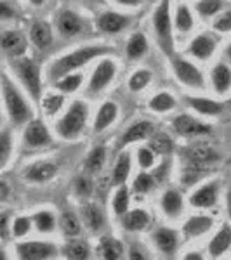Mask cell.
Returning <instances> with one entry per match:
<instances>
[{
  "mask_svg": "<svg viewBox=\"0 0 231 260\" xmlns=\"http://www.w3.org/2000/svg\"><path fill=\"white\" fill-rule=\"evenodd\" d=\"M211 82L217 94H226L231 89V68L226 62H217L211 71Z\"/></svg>",
  "mask_w": 231,
  "mask_h": 260,
  "instance_id": "f1b7e54d",
  "label": "cell"
},
{
  "mask_svg": "<svg viewBox=\"0 0 231 260\" xmlns=\"http://www.w3.org/2000/svg\"><path fill=\"white\" fill-rule=\"evenodd\" d=\"M174 26H176V30L181 33H190L193 30V26H195L191 11L188 9V6H184V4H179L178 9H176Z\"/></svg>",
  "mask_w": 231,
  "mask_h": 260,
  "instance_id": "d590c367",
  "label": "cell"
},
{
  "mask_svg": "<svg viewBox=\"0 0 231 260\" xmlns=\"http://www.w3.org/2000/svg\"><path fill=\"white\" fill-rule=\"evenodd\" d=\"M12 156V136L9 130H4L0 136V169H6Z\"/></svg>",
  "mask_w": 231,
  "mask_h": 260,
  "instance_id": "f6af8a7d",
  "label": "cell"
},
{
  "mask_svg": "<svg viewBox=\"0 0 231 260\" xmlns=\"http://www.w3.org/2000/svg\"><path fill=\"white\" fill-rule=\"evenodd\" d=\"M63 104H65V98L61 94H50L42 99V110L47 116H52L61 110Z\"/></svg>",
  "mask_w": 231,
  "mask_h": 260,
  "instance_id": "7dc6e473",
  "label": "cell"
},
{
  "mask_svg": "<svg viewBox=\"0 0 231 260\" xmlns=\"http://www.w3.org/2000/svg\"><path fill=\"white\" fill-rule=\"evenodd\" d=\"M60 229H61V233H63V236L65 238H77V236H80V233H82V222L80 219H78L77 215H75L73 212H63L61 213V217H60Z\"/></svg>",
  "mask_w": 231,
  "mask_h": 260,
  "instance_id": "d6a6232c",
  "label": "cell"
},
{
  "mask_svg": "<svg viewBox=\"0 0 231 260\" xmlns=\"http://www.w3.org/2000/svg\"><path fill=\"white\" fill-rule=\"evenodd\" d=\"M186 104L201 116H217L224 111V104L222 103L211 98H201V95L186 98Z\"/></svg>",
  "mask_w": 231,
  "mask_h": 260,
  "instance_id": "ffe728a7",
  "label": "cell"
},
{
  "mask_svg": "<svg viewBox=\"0 0 231 260\" xmlns=\"http://www.w3.org/2000/svg\"><path fill=\"white\" fill-rule=\"evenodd\" d=\"M131 169H132L131 154H129L127 151H125V153H120L115 161V167H113V172H111L113 186H122V184L127 182L129 175H131Z\"/></svg>",
  "mask_w": 231,
  "mask_h": 260,
  "instance_id": "f546056e",
  "label": "cell"
},
{
  "mask_svg": "<svg viewBox=\"0 0 231 260\" xmlns=\"http://www.w3.org/2000/svg\"><path fill=\"white\" fill-rule=\"evenodd\" d=\"M61 253L65 258L87 260L91 257V246H89V243L83 240H73V238H70V240L65 243V246H63Z\"/></svg>",
  "mask_w": 231,
  "mask_h": 260,
  "instance_id": "4dcf8cb0",
  "label": "cell"
},
{
  "mask_svg": "<svg viewBox=\"0 0 231 260\" xmlns=\"http://www.w3.org/2000/svg\"><path fill=\"white\" fill-rule=\"evenodd\" d=\"M216 47H217V42L214 40L212 35H209V33H200V35H196L195 39L190 42V45H188V54L198 61H207L214 56Z\"/></svg>",
  "mask_w": 231,
  "mask_h": 260,
  "instance_id": "9a60e30c",
  "label": "cell"
},
{
  "mask_svg": "<svg viewBox=\"0 0 231 260\" xmlns=\"http://www.w3.org/2000/svg\"><path fill=\"white\" fill-rule=\"evenodd\" d=\"M92 180L87 177V175H80L77 180H75V192H77V196H80V198H89L92 194Z\"/></svg>",
  "mask_w": 231,
  "mask_h": 260,
  "instance_id": "f907efd6",
  "label": "cell"
},
{
  "mask_svg": "<svg viewBox=\"0 0 231 260\" xmlns=\"http://www.w3.org/2000/svg\"><path fill=\"white\" fill-rule=\"evenodd\" d=\"M96 24H98V28L101 31L110 33V35H117V33L125 30V28L131 24V18L125 14H120V12L108 11L99 16L98 21H96Z\"/></svg>",
  "mask_w": 231,
  "mask_h": 260,
  "instance_id": "ac0fdd59",
  "label": "cell"
},
{
  "mask_svg": "<svg viewBox=\"0 0 231 260\" xmlns=\"http://www.w3.org/2000/svg\"><path fill=\"white\" fill-rule=\"evenodd\" d=\"M104 163H106V148L96 146L85 158V170L89 174H98V172L103 170Z\"/></svg>",
  "mask_w": 231,
  "mask_h": 260,
  "instance_id": "74e56055",
  "label": "cell"
},
{
  "mask_svg": "<svg viewBox=\"0 0 231 260\" xmlns=\"http://www.w3.org/2000/svg\"><path fill=\"white\" fill-rule=\"evenodd\" d=\"M228 213H229V219H231V191L228 192Z\"/></svg>",
  "mask_w": 231,
  "mask_h": 260,
  "instance_id": "91938a15",
  "label": "cell"
},
{
  "mask_svg": "<svg viewBox=\"0 0 231 260\" xmlns=\"http://www.w3.org/2000/svg\"><path fill=\"white\" fill-rule=\"evenodd\" d=\"M155 37L165 56H174V33H172V18H170V0H162L151 16Z\"/></svg>",
  "mask_w": 231,
  "mask_h": 260,
  "instance_id": "3957f363",
  "label": "cell"
},
{
  "mask_svg": "<svg viewBox=\"0 0 231 260\" xmlns=\"http://www.w3.org/2000/svg\"><path fill=\"white\" fill-rule=\"evenodd\" d=\"M23 142L24 146H28L32 149L45 148V146H49L52 142V136H50L49 128L45 127L44 121L32 120L28 121L23 130Z\"/></svg>",
  "mask_w": 231,
  "mask_h": 260,
  "instance_id": "8fae6325",
  "label": "cell"
},
{
  "mask_svg": "<svg viewBox=\"0 0 231 260\" xmlns=\"http://www.w3.org/2000/svg\"><path fill=\"white\" fill-rule=\"evenodd\" d=\"M14 16H16L14 9H11L9 4L4 0V2L0 4V18H2V21H9V19L14 18Z\"/></svg>",
  "mask_w": 231,
  "mask_h": 260,
  "instance_id": "816d5d0a",
  "label": "cell"
},
{
  "mask_svg": "<svg viewBox=\"0 0 231 260\" xmlns=\"http://www.w3.org/2000/svg\"><path fill=\"white\" fill-rule=\"evenodd\" d=\"M108 54H115V49L111 45H103V44H91L78 47L71 52L61 56L60 59H56L50 64L49 68V77L50 80H60L61 77L68 73H73L75 70L82 68V66L89 64L92 59H98V57H104Z\"/></svg>",
  "mask_w": 231,
  "mask_h": 260,
  "instance_id": "6da1fadb",
  "label": "cell"
},
{
  "mask_svg": "<svg viewBox=\"0 0 231 260\" xmlns=\"http://www.w3.org/2000/svg\"><path fill=\"white\" fill-rule=\"evenodd\" d=\"M94 2H103V0H94Z\"/></svg>",
  "mask_w": 231,
  "mask_h": 260,
  "instance_id": "6125c7cd",
  "label": "cell"
},
{
  "mask_svg": "<svg viewBox=\"0 0 231 260\" xmlns=\"http://www.w3.org/2000/svg\"><path fill=\"white\" fill-rule=\"evenodd\" d=\"M184 258L186 260H201L204 258V255H201L200 251H190V253L184 255Z\"/></svg>",
  "mask_w": 231,
  "mask_h": 260,
  "instance_id": "6f0895ef",
  "label": "cell"
},
{
  "mask_svg": "<svg viewBox=\"0 0 231 260\" xmlns=\"http://www.w3.org/2000/svg\"><path fill=\"white\" fill-rule=\"evenodd\" d=\"M30 40L33 42V45L37 49L40 50L49 49L54 40L52 26H50L47 21H35L30 28Z\"/></svg>",
  "mask_w": 231,
  "mask_h": 260,
  "instance_id": "7402d4cb",
  "label": "cell"
},
{
  "mask_svg": "<svg viewBox=\"0 0 231 260\" xmlns=\"http://www.w3.org/2000/svg\"><path fill=\"white\" fill-rule=\"evenodd\" d=\"M181 160L183 163H190V165L212 167L214 163L221 160V153L211 144L196 142V144L188 146L181 151Z\"/></svg>",
  "mask_w": 231,
  "mask_h": 260,
  "instance_id": "52a82bcc",
  "label": "cell"
},
{
  "mask_svg": "<svg viewBox=\"0 0 231 260\" xmlns=\"http://www.w3.org/2000/svg\"><path fill=\"white\" fill-rule=\"evenodd\" d=\"M153 241L157 248L162 251L163 255H174L179 245V236L174 229L170 228H158L153 233Z\"/></svg>",
  "mask_w": 231,
  "mask_h": 260,
  "instance_id": "44dd1931",
  "label": "cell"
},
{
  "mask_svg": "<svg viewBox=\"0 0 231 260\" xmlns=\"http://www.w3.org/2000/svg\"><path fill=\"white\" fill-rule=\"evenodd\" d=\"M33 224L35 229L42 234H49L56 229V217L50 210H39L33 215Z\"/></svg>",
  "mask_w": 231,
  "mask_h": 260,
  "instance_id": "60d3db41",
  "label": "cell"
},
{
  "mask_svg": "<svg viewBox=\"0 0 231 260\" xmlns=\"http://www.w3.org/2000/svg\"><path fill=\"white\" fill-rule=\"evenodd\" d=\"M122 225H124V229L129 231V233H139V231H145L150 225V213L146 212L145 208H134V210H129L124 215Z\"/></svg>",
  "mask_w": 231,
  "mask_h": 260,
  "instance_id": "4316f807",
  "label": "cell"
},
{
  "mask_svg": "<svg viewBox=\"0 0 231 260\" xmlns=\"http://www.w3.org/2000/svg\"><path fill=\"white\" fill-rule=\"evenodd\" d=\"M30 4H32V6H35V7H40V6H44V4H45V0H30Z\"/></svg>",
  "mask_w": 231,
  "mask_h": 260,
  "instance_id": "680465c9",
  "label": "cell"
},
{
  "mask_svg": "<svg viewBox=\"0 0 231 260\" xmlns=\"http://www.w3.org/2000/svg\"><path fill=\"white\" fill-rule=\"evenodd\" d=\"M98 253L99 257L106 260H119L125 255V248L120 240L113 236H101L98 243Z\"/></svg>",
  "mask_w": 231,
  "mask_h": 260,
  "instance_id": "83f0119b",
  "label": "cell"
},
{
  "mask_svg": "<svg viewBox=\"0 0 231 260\" xmlns=\"http://www.w3.org/2000/svg\"><path fill=\"white\" fill-rule=\"evenodd\" d=\"M117 75V64L113 59H101L98 62V66L94 68L91 75V80H89V92L91 94H96V92H101L104 90L108 85L113 82Z\"/></svg>",
  "mask_w": 231,
  "mask_h": 260,
  "instance_id": "30bf717a",
  "label": "cell"
},
{
  "mask_svg": "<svg viewBox=\"0 0 231 260\" xmlns=\"http://www.w3.org/2000/svg\"><path fill=\"white\" fill-rule=\"evenodd\" d=\"M28 42L24 35L18 30H6L2 33V50L6 52L7 57L16 59L26 54Z\"/></svg>",
  "mask_w": 231,
  "mask_h": 260,
  "instance_id": "2e32d148",
  "label": "cell"
},
{
  "mask_svg": "<svg viewBox=\"0 0 231 260\" xmlns=\"http://www.w3.org/2000/svg\"><path fill=\"white\" fill-rule=\"evenodd\" d=\"M231 248V225L222 224L219 231L212 236L211 243H209V255L214 258L221 257Z\"/></svg>",
  "mask_w": 231,
  "mask_h": 260,
  "instance_id": "cb8c5ba5",
  "label": "cell"
},
{
  "mask_svg": "<svg viewBox=\"0 0 231 260\" xmlns=\"http://www.w3.org/2000/svg\"><path fill=\"white\" fill-rule=\"evenodd\" d=\"M155 158H157V153L150 148V146H141L137 149V163L142 170H148L155 165Z\"/></svg>",
  "mask_w": 231,
  "mask_h": 260,
  "instance_id": "c3c4849f",
  "label": "cell"
},
{
  "mask_svg": "<svg viewBox=\"0 0 231 260\" xmlns=\"http://www.w3.org/2000/svg\"><path fill=\"white\" fill-rule=\"evenodd\" d=\"M209 172H211V167L184 163V169L181 172V180H183L184 186H193V184L198 182L200 179H204Z\"/></svg>",
  "mask_w": 231,
  "mask_h": 260,
  "instance_id": "f35d334b",
  "label": "cell"
},
{
  "mask_svg": "<svg viewBox=\"0 0 231 260\" xmlns=\"http://www.w3.org/2000/svg\"><path fill=\"white\" fill-rule=\"evenodd\" d=\"M229 104H231V98H229Z\"/></svg>",
  "mask_w": 231,
  "mask_h": 260,
  "instance_id": "be15d7a7",
  "label": "cell"
},
{
  "mask_svg": "<svg viewBox=\"0 0 231 260\" xmlns=\"http://www.w3.org/2000/svg\"><path fill=\"white\" fill-rule=\"evenodd\" d=\"M131 260H145L146 255H145V250L137 248V246H132L131 250H129V255H127Z\"/></svg>",
  "mask_w": 231,
  "mask_h": 260,
  "instance_id": "db71d44e",
  "label": "cell"
},
{
  "mask_svg": "<svg viewBox=\"0 0 231 260\" xmlns=\"http://www.w3.org/2000/svg\"><path fill=\"white\" fill-rule=\"evenodd\" d=\"M82 82L83 77L80 73H68L65 77H61L60 80L54 82V87L57 90H61L63 94H73V92H77L82 87Z\"/></svg>",
  "mask_w": 231,
  "mask_h": 260,
  "instance_id": "ab89813d",
  "label": "cell"
},
{
  "mask_svg": "<svg viewBox=\"0 0 231 260\" xmlns=\"http://www.w3.org/2000/svg\"><path fill=\"white\" fill-rule=\"evenodd\" d=\"M33 225H35L33 224V217H26V215L16 217L11 225V234L19 240V238H24L28 233H30Z\"/></svg>",
  "mask_w": 231,
  "mask_h": 260,
  "instance_id": "ee69618b",
  "label": "cell"
},
{
  "mask_svg": "<svg viewBox=\"0 0 231 260\" xmlns=\"http://www.w3.org/2000/svg\"><path fill=\"white\" fill-rule=\"evenodd\" d=\"M224 7V0H198L195 4V11L201 18H212L217 16Z\"/></svg>",
  "mask_w": 231,
  "mask_h": 260,
  "instance_id": "7bdbcfd3",
  "label": "cell"
},
{
  "mask_svg": "<svg viewBox=\"0 0 231 260\" xmlns=\"http://www.w3.org/2000/svg\"><path fill=\"white\" fill-rule=\"evenodd\" d=\"M160 208H162V212L169 217V219H176V217H179L184 210L183 194L176 189H167L162 194Z\"/></svg>",
  "mask_w": 231,
  "mask_h": 260,
  "instance_id": "603a6c76",
  "label": "cell"
},
{
  "mask_svg": "<svg viewBox=\"0 0 231 260\" xmlns=\"http://www.w3.org/2000/svg\"><path fill=\"white\" fill-rule=\"evenodd\" d=\"M214 219L209 215H193L190 217L183 225V236L186 240H193V238H200L207 234L212 229Z\"/></svg>",
  "mask_w": 231,
  "mask_h": 260,
  "instance_id": "d6986e66",
  "label": "cell"
},
{
  "mask_svg": "<svg viewBox=\"0 0 231 260\" xmlns=\"http://www.w3.org/2000/svg\"><path fill=\"white\" fill-rule=\"evenodd\" d=\"M129 203H131V192H129V187L125 184H122V186H119L111 201V208L115 212V215L124 217L129 212Z\"/></svg>",
  "mask_w": 231,
  "mask_h": 260,
  "instance_id": "8d00e7d4",
  "label": "cell"
},
{
  "mask_svg": "<svg viewBox=\"0 0 231 260\" xmlns=\"http://www.w3.org/2000/svg\"><path fill=\"white\" fill-rule=\"evenodd\" d=\"M212 28L219 33H229L231 31V9L221 11L219 14L216 16V19H214Z\"/></svg>",
  "mask_w": 231,
  "mask_h": 260,
  "instance_id": "681fc988",
  "label": "cell"
},
{
  "mask_svg": "<svg viewBox=\"0 0 231 260\" xmlns=\"http://www.w3.org/2000/svg\"><path fill=\"white\" fill-rule=\"evenodd\" d=\"M151 80H153V75H151L150 70H146V68L136 70L132 73V77L129 78V90H131V92L145 90L146 87L151 83Z\"/></svg>",
  "mask_w": 231,
  "mask_h": 260,
  "instance_id": "b9f144b4",
  "label": "cell"
},
{
  "mask_svg": "<svg viewBox=\"0 0 231 260\" xmlns=\"http://www.w3.org/2000/svg\"><path fill=\"white\" fill-rule=\"evenodd\" d=\"M172 70L178 78L179 83L186 85L188 89H196L204 90L205 89V77L201 73L198 66H195L193 62L183 59V57H174L172 56Z\"/></svg>",
  "mask_w": 231,
  "mask_h": 260,
  "instance_id": "8992f818",
  "label": "cell"
},
{
  "mask_svg": "<svg viewBox=\"0 0 231 260\" xmlns=\"http://www.w3.org/2000/svg\"><path fill=\"white\" fill-rule=\"evenodd\" d=\"M57 31H60L61 37L65 39H73V37H78L85 28V23H83L82 16L77 14L75 11H63L57 16L56 21Z\"/></svg>",
  "mask_w": 231,
  "mask_h": 260,
  "instance_id": "5bb4252c",
  "label": "cell"
},
{
  "mask_svg": "<svg viewBox=\"0 0 231 260\" xmlns=\"http://www.w3.org/2000/svg\"><path fill=\"white\" fill-rule=\"evenodd\" d=\"M176 104H178V101H176L172 94H169V92H158V94H155L150 99L148 108L153 113H169L174 110Z\"/></svg>",
  "mask_w": 231,
  "mask_h": 260,
  "instance_id": "836d02e7",
  "label": "cell"
},
{
  "mask_svg": "<svg viewBox=\"0 0 231 260\" xmlns=\"http://www.w3.org/2000/svg\"><path fill=\"white\" fill-rule=\"evenodd\" d=\"M148 146L157 154H170L174 151V141L165 132H153L148 139Z\"/></svg>",
  "mask_w": 231,
  "mask_h": 260,
  "instance_id": "e575fe53",
  "label": "cell"
},
{
  "mask_svg": "<svg viewBox=\"0 0 231 260\" xmlns=\"http://www.w3.org/2000/svg\"><path fill=\"white\" fill-rule=\"evenodd\" d=\"M117 116H119V106H117V103H113V101H106V103L101 104V108L96 113V118H94V132L96 134H101L104 132L113 121L117 120Z\"/></svg>",
  "mask_w": 231,
  "mask_h": 260,
  "instance_id": "d4e9b609",
  "label": "cell"
},
{
  "mask_svg": "<svg viewBox=\"0 0 231 260\" xmlns=\"http://www.w3.org/2000/svg\"><path fill=\"white\" fill-rule=\"evenodd\" d=\"M155 187V177L148 172H139L134 179L132 184V191L137 192V194H146Z\"/></svg>",
  "mask_w": 231,
  "mask_h": 260,
  "instance_id": "bcb514c9",
  "label": "cell"
},
{
  "mask_svg": "<svg viewBox=\"0 0 231 260\" xmlns=\"http://www.w3.org/2000/svg\"><path fill=\"white\" fill-rule=\"evenodd\" d=\"M148 52V39L145 37V33H132L131 39L127 40V45H125V54L131 61L141 59L145 54Z\"/></svg>",
  "mask_w": 231,
  "mask_h": 260,
  "instance_id": "1f68e13d",
  "label": "cell"
},
{
  "mask_svg": "<svg viewBox=\"0 0 231 260\" xmlns=\"http://www.w3.org/2000/svg\"><path fill=\"white\" fill-rule=\"evenodd\" d=\"M0 200H2V203H6L9 200V186H7L6 180L0 182Z\"/></svg>",
  "mask_w": 231,
  "mask_h": 260,
  "instance_id": "11a10c76",
  "label": "cell"
},
{
  "mask_svg": "<svg viewBox=\"0 0 231 260\" xmlns=\"http://www.w3.org/2000/svg\"><path fill=\"white\" fill-rule=\"evenodd\" d=\"M57 175V167L52 161H35L28 165L23 172V177L30 182L44 184L52 180Z\"/></svg>",
  "mask_w": 231,
  "mask_h": 260,
  "instance_id": "e0dca14e",
  "label": "cell"
},
{
  "mask_svg": "<svg viewBox=\"0 0 231 260\" xmlns=\"http://www.w3.org/2000/svg\"><path fill=\"white\" fill-rule=\"evenodd\" d=\"M2 98H4V106H6V111L12 123L23 125L32 121L33 116L32 106L26 103L24 95L21 94L19 89L14 85V82L11 80L7 73H2Z\"/></svg>",
  "mask_w": 231,
  "mask_h": 260,
  "instance_id": "7a4b0ae2",
  "label": "cell"
},
{
  "mask_svg": "<svg viewBox=\"0 0 231 260\" xmlns=\"http://www.w3.org/2000/svg\"><path fill=\"white\" fill-rule=\"evenodd\" d=\"M172 128L181 137H201V136H211L212 134L211 125L193 118L191 115H186V113L178 115L172 120Z\"/></svg>",
  "mask_w": 231,
  "mask_h": 260,
  "instance_id": "9c48e42d",
  "label": "cell"
},
{
  "mask_svg": "<svg viewBox=\"0 0 231 260\" xmlns=\"http://www.w3.org/2000/svg\"><path fill=\"white\" fill-rule=\"evenodd\" d=\"M82 222L89 231L98 233L106 224V217H104V212L101 210V207H98L96 203H87L82 207Z\"/></svg>",
  "mask_w": 231,
  "mask_h": 260,
  "instance_id": "484cf974",
  "label": "cell"
},
{
  "mask_svg": "<svg viewBox=\"0 0 231 260\" xmlns=\"http://www.w3.org/2000/svg\"><path fill=\"white\" fill-rule=\"evenodd\" d=\"M12 68L16 71V77L23 83V87L28 90L35 101L42 98V71L40 66L30 57H16L12 59Z\"/></svg>",
  "mask_w": 231,
  "mask_h": 260,
  "instance_id": "5b68a950",
  "label": "cell"
},
{
  "mask_svg": "<svg viewBox=\"0 0 231 260\" xmlns=\"http://www.w3.org/2000/svg\"><path fill=\"white\" fill-rule=\"evenodd\" d=\"M115 2L125 7H136V6H139V4H142V0H115Z\"/></svg>",
  "mask_w": 231,
  "mask_h": 260,
  "instance_id": "9f6ffc18",
  "label": "cell"
},
{
  "mask_svg": "<svg viewBox=\"0 0 231 260\" xmlns=\"http://www.w3.org/2000/svg\"><path fill=\"white\" fill-rule=\"evenodd\" d=\"M226 57H228L229 62H231V44L228 45V49H226Z\"/></svg>",
  "mask_w": 231,
  "mask_h": 260,
  "instance_id": "94428289",
  "label": "cell"
},
{
  "mask_svg": "<svg viewBox=\"0 0 231 260\" xmlns=\"http://www.w3.org/2000/svg\"><path fill=\"white\" fill-rule=\"evenodd\" d=\"M89 118V106L83 101H75L56 123V132L61 139H77L85 128Z\"/></svg>",
  "mask_w": 231,
  "mask_h": 260,
  "instance_id": "277c9868",
  "label": "cell"
},
{
  "mask_svg": "<svg viewBox=\"0 0 231 260\" xmlns=\"http://www.w3.org/2000/svg\"><path fill=\"white\" fill-rule=\"evenodd\" d=\"M219 198V184L216 180L201 184L190 194V205L195 208H212Z\"/></svg>",
  "mask_w": 231,
  "mask_h": 260,
  "instance_id": "4fadbf2b",
  "label": "cell"
},
{
  "mask_svg": "<svg viewBox=\"0 0 231 260\" xmlns=\"http://www.w3.org/2000/svg\"><path fill=\"white\" fill-rule=\"evenodd\" d=\"M16 253L23 260H45L56 257L57 248L47 241H19L16 245Z\"/></svg>",
  "mask_w": 231,
  "mask_h": 260,
  "instance_id": "ba28073f",
  "label": "cell"
},
{
  "mask_svg": "<svg viewBox=\"0 0 231 260\" xmlns=\"http://www.w3.org/2000/svg\"><path fill=\"white\" fill-rule=\"evenodd\" d=\"M0 234H2V240L7 241V236H9V215L7 213H2L0 217Z\"/></svg>",
  "mask_w": 231,
  "mask_h": 260,
  "instance_id": "f5cc1de1",
  "label": "cell"
},
{
  "mask_svg": "<svg viewBox=\"0 0 231 260\" xmlns=\"http://www.w3.org/2000/svg\"><path fill=\"white\" fill-rule=\"evenodd\" d=\"M155 132V125L153 121L150 120H137L131 123L127 127L124 134L120 136L119 139V149H124L125 146L132 144V142H139V141H145V139H150V136Z\"/></svg>",
  "mask_w": 231,
  "mask_h": 260,
  "instance_id": "7c38bea8",
  "label": "cell"
}]
</instances>
